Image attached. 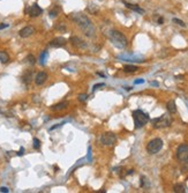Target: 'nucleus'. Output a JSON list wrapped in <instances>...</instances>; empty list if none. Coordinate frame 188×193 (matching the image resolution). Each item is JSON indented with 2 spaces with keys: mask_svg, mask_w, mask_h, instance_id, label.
<instances>
[{
  "mask_svg": "<svg viewBox=\"0 0 188 193\" xmlns=\"http://www.w3.org/2000/svg\"><path fill=\"white\" fill-rule=\"evenodd\" d=\"M166 108L170 114H175V112H177V105H175V102L173 101V100H171V101L167 102Z\"/></svg>",
  "mask_w": 188,
  "mask_h": 193,
  "instance_id": "nucleus-16",
  "label": "nucleus"
},
{
  "mask_svg": "<svg viewBox=\"0 0 188 193\" xmlns=\"http://www.w3.org/2000/svg\"><path fill=\"white\" fill-rule=\"evenodd\" d=\"M137 70H139V67L135 65H126L123 67V72H126V73H134Z\"/></svg>",
  "mask_w": 188,
  "mask_h": 193,
  "instance_id": "nucleus-19",
  "label": "nucleus"
},
{
  "mask_svg": "<svg viewBox=\"0 0 188 193\" xmlns=\"http://www.w3.org/2000/svg\"><path fill=\"white\" fill-rule=\"evenodd\" d=\"M24 62L28 64V65H35L36 64V58L32 56V54H28L26 58H24Z\"/></svg>",
  "mask_w": 188,
  "mask_h": 193,
  "instance_id": "nucleus-21",
  "label": "nucleus"
},
{
  "mask_svg": "<svg viewBox=\"0 0 188 193\" xmlns=\"http://www.w3.org/2000/svg\"><path fill=\"white\" fill-rule=\"evenodd\" d=\"M125 6H126L127 8H129V9H132V11L136 12V13L144 14V9L141 8L139 5H134V4H129V2H125Z\"/></svg>",
  "mask_w": 188,
  "mask_h": 193,
  "instance_id": "nucleus-15",
  "label": "nucleus"
},
{
  "mask_svg": "<svg viewBox=\"0 0 188 193\" xmlns=\"http://www.w3.org/2000/svg\"><path fill=\"white\" fill-rule=\"evenodd\" d=\"M58 14H59V8H58V7H54L53 9L50 11L48 15H50V18L51 19H56L58 16Z\"/></svg>",
  "mask_w": 188,
  "mask_h": 193,
  "instance_id": "nucleus-23",
  "label": "nucleus"
},
{
  "mask_svg": "<svg viewBox=\"0 0 188 193\" xmlns=\"http://www.w3.org/2000/svg\"><path fill=\"white\" fill-rule=\"evenodd\" d=\"M180 169H181V171L184 172V174H188V157L181 161Z\"/></svg>",
  "mask_w": 188,
  "mask_h": 193,
  "instance_id": "nucleus-20",
  "label": "nucleus"
},
{
  "mask_svg": "<svg viewBox=\"0 0 188 193\" xmlns=\"http://www.w3.org/2000/svg\"><path fill=\"white\" fill-rule=\"evenodd\" d=\"M188 157V145L186 144H182V145H180L178 147V149H177V158L179 160V161H182L185 158Z\"/></svg>",
  "mask_w": 188,
  "mask_h": 193,
  "instance_id": "nucleus-8",
  "label": "nucleus"
},
{
  "mask_svg": "<svg viewBox=\"0 0 188 193\" xmlns=\"http://www.w3.org/2000/svg\"><path fill=\"white\" fill-rule=\"evenodd\" d=\"M105 84H96V86H95V87H94V89H92V90H94V92H95V90H96V89H98V88L99 87H104Z\"/></svg>",
  "mask_w": 188,
  "mask_h": 193,
  "instance_id": "nucleus-30",
  "label": "nucleus"
},
{
  "mask_svg": "<svg viewBox=\"0 0 188 193\" xmlns=\"http://www.w3.org/2000/svg\"><path fill=\"white\" fill-rule=\"evenodd\" d=\"M173 191L175 193H185L186 192V186L184 184H175L173 186Z\"/></svg>",
  "mask_w": 188,
  "mask_h": 193,
  "instance_id": "nucleus-18",
  "label": "nucleus"
},
{
  "mask_svg": "<svg viewBox=\"0 0 188 193\" xmlns=\"http://www.w3.org/2000/svg\"><path fill=\"white\" fill-rule=\"evenodd\" d=\"M173 22H174V23H177V24H178V26H180V27H186V23H185L184 21H181V20H179V19H177V18H174L173 19Z\"/></svg>",
  "mask_w": 188,
  "mask_h": 193,
  "instance_id": "nucleus-25",
  "label": "nucleus"
},
{
  "mask_svg": "<svg viewBox=\"0 0 188 193\" xmlns=\"http://www.w3.org/2000/svg\"><path fill=\"white\" fill-rule=\"evenodd\" d=\"M143 82V80H137V81H135V84H142Z\"/></svg>",
  "mask_w": 188,
  "mask_h": 193,
  "instance_id": "nucleus-34",
  "label": "nucleus"
},
{
  "mask_svg": "<svg viewBox=\"0 0 188 193\" xmlns=\"http://www.w3.org/2000/svg\"><path fill=\"white\" fill-rule=\"evenodd\" d=\"M7 27H8V24H6V23L0 24V30H1V29H5V28H7Z\"/></svg>",
  "mask_w": 188,
  "mask_h": 193,
  "instance_id": "nucleus-32",
  "label": "nucleus"
},
{
  "mask_svg": "<svg viewBox=\"0 0 188 193\" xmlns=\"http://www.w3.org/2000/svg\"><path fill=\"white\" fill-rule=\"evenodd\" d=\"M32 142H34V148H35V149H40V141L38 140V139H37V138H34V141H32Z\"/></svg>",
  "mask_w": 188,
  "mask_h": 193,
  "instance_id": "nucleus-24",
  "label": "nucleus"
},
{
  "mask_svg": "<svg viewBox=\"0 0 188 193\" xmlns=\"http://www.w3.org/2000/svg\"><path fill=\"white\" fill-rule=\"evenodd\" d=\"M110 40H111L114 46H117L118 49H125L127 46V44H128L126 36L119 30L110 31Z\"/></svg>",
  "mask_w": 188,
  "mask_h": 193,
  "instance_id": "nucleus-2",
  "label": "nucleus"
},
{
  "mask_svg": "<svg viewBox=\"0 0 188 193\" xmlns=\"http://www.w3.org/2000/svg\"><path fill=\"white\" fill-rule=\"evenodd\" d=\"M69 42L72 43V45L76 49H87L88 48L87 42H84L82 38H80L77 36H72L69 38Z\"/></svg>",
  "mask_w": 188,
  "mask_h": 193,
  "instance_id": "nucleus-7",
  "label": "nucleus"
},
{
  "mask_svg": "<svg viewBox=\"0 0 188 193\" xmlns=\"http://www.w3.org/2000/svg\"><path fill=\"white\" fill-rule=\"evenodd\" d=\"M163 148V140L159 138H155L151 141H149V144L147 145V152L149 154H157L161 152V149Z\"/></svg>",
  "mask_w": 188,
  "mask_h": 193,
  "instance_id": "nucleus-5",
  "label": "nucleus"
},
{
  "mask_svg": "<svg viewBox=\"0 0 188 193\" xmlns=\"http://www.w3.org/2000/svg\"><path fill=\"white\" fill-rule=\"evenodd\" d=\"M152 126L153 128H165V127H169L172 123V119L169 114H163L161 117H158V118H155L152 119Z\"/></svg>",
  "mask_w": 188,
  "mask_h": 193,
  "instance_id": "nucleus-4",
  "label": "nucleus"
},
{
  "mask_svg": "<svg viewBox=\"0 0 188 193\" xmlns=\"http://www.w3.org/2000/svg\"><path fill=\"white\" fill-rule=\"evenodd\" d=\"M99 1H103V0H99Z\"/></svg>",
  "mask_w": 188,
  "mask_h": 193,
  "instance_id": "nucleus-35",
  "label": "nucleus"
},
{
  "mask_svg": "<svg viewBox=\"0 0 188 193\" xmlns=\"http://www.w3.org/2000/svg\"><path fill=\"white\" fill-rule=\"evenodd\" d=\"M22 82L24 84H30L32 81V71H26L23 74H22Z\"/></svg>",
  "mask_w": 188,
  "mask_h": 193,
  "instance_id": "nucleus-13",
  "label": "nucleus"
},
{
  "mask_svg": "<svg viewBox=\"0 0 188 193\" xmlns=\"http://www.w3.org/2000/svg\"><path fill=\"white\" fill-rule=\"evenodd\" d=\"M61 125H62V124H57L56 126H53V127H51V128H50V131H53V130H56V128H57V127H60Z\"/></svg>",
  "mask_w": 188,
  "mask_h": 193,
  "instance_id": "nucleus-31",
  "label": "nucleus"
},
{
  "mask_svg": "<svg viewBox=\"0 0 188 193\" xmlns=\"http://www.w3.org/2000/svg\"><path fill=\"white\" fill-rule=\"evenodd\" d=\"M27 12H28V14L30 15L31 18H37V16H40V14L43 13V9L40 8L37 4H34L27 9Z\"/></svg>",
  "mask_w": 188,
  "mask_h": 193,
  "instance_id": "nucleus-9",
  "label": "nucleus"
},
{
  "mask_svg": "<svg viewBox=\"0 0 188 193\" xmlns=\"http://www.w3.org/2000/svg\"><path fill=\"white\" fill-rule=\"evenodd\" d=\"M35 32V28L31 26H27L24 28H22L21 30L19 31V35L21 36L22 38H28V37H30L32 34Z\"/></svg>",
  "mask_w": 188,
  "mask_h": 193,
  "instance_id": "nucleus-10",
  "label": "nucleus"
},
{
  "mask_svg": "<svg viewBox=\"0 0 188 193\" xmlns=\"http://www.w3.org/2000/svg\"><path fill=\"white\" fill-rule=\"evenodd\" d=\"M9 62V56L5 51H0V62L1 64H7Z\"/></svg>",
  "mask_w": 188,
  "mask_h": 193,
  "instance_id": "nucleus-17",
  "label": "nucleus"
},
{
  "mask_svg": "<svg viewBox=\"0 0 188 193\" xmlns=\"http://www.w3.org/2000/svg\"><path fill=\"white\" fill-rule=\"evenodd\" d=\"M0 192H5V193H7V192H9V190L7 189V187H5V186H2V187H0Z\"/></svg>",
  "mask_w": 188,
  "mask_h": 193,
  "instance_id": "nucleus-29",
  "label": "nucleus"
},
{
  "mask_svg": "<svg viewBox=\"0 0 188 193\" xmlns=\"http://www.w3.org/2000/svg\"><path fill=\"white\" fill-rule=\"evenodd\" d=\"M46 80H48V74L45 72H40L38 74L36 75L35 82L37 86H42V84H44L46 82Z\"/></svg>",
  "mask_w": 188,
  "mask_h": 193,
  "instance_id": "nucleus-12",
  "label": "nucleus"
},
{
  "mask_svg": "<svg viewBox=\"0 0 188 193\" xmlns=\"http://www.w3.org/2000/svg\"><path fill=\"white\" fill-rule=\"evenodd\" d=\"M66 43H67V40L65 37H56V38H53L50 42V46H52V48H61V46L66 45Z\"/></svg>",
  "mask_w": 188,
  "mask_h": 193,
  "instance_id": "nucleus-11",
  "label": "nucleus"
},
{
  "mask_svg": "<svg viewBox=\"0 0 188 193\" xmlns=\"http://www.w3.org/2000/svg\"><path fill=\"white\" fill-rule=\"evenodd\" d=\"M87 97H88L87 94H81V95H79V101H81V102L87 101Z\"/></svg>",
  "mask_w": 188,
  "mask_h": 193,
  "instance_id": "nucleus-27",
  "label": "nucleus"
},
{
  "mask_svg": "<svg viewBox=\"0 0 188 193\" xmlns=\"http://www.w3.org/2000/svg\"><path fill=\"white\" fill-rule=\"evenodd\" d=\"M117 142V135L112 133V132H106L104 134H102L101 136V144L103 146H107L111 147Z\"/></svg>",
  "mask_w": 188,
  "mask_h": 193,
  "instance_id": "nucleus-6",
  "label": "nucleus"
},
{
  "mask_svg": "<svg viewBox=\"0 0 188 193\" xmlns=\"http://www.w3.org/2000/svg\"><path fill=\"white\" fill-rule=\"evenodd\" d=\"M48 51H43V52L40 53V62L42 65H45V62H46V58H48Z\"/></svg>",
  "mask_w": 188,
  "mask_h": 193,
  "instance_id": "nucleus-22",
  "label": "nucleus"
},
{
  "mask_svg": "<svg viewBox=\"0 0 188 193\" xmlns=\"http://www.w3.org/2000/svg\"><path fill=\"white\" fill-rule=\"evenodd\" d=\"M163 23H164V19L163 18L158 19V24H163Z\"/></svg>",
  "mask_w": 188,
  "mask_h": 193,
  "instance_id": "nucleus-33",
  "label": "nucleus"
},
{
  "mask_svg": "<svg viewBox=\"0 0 188 193\" xmlns=\"http://www.w3.org/2000/svg\"><path fill=\"white\" fill-rule=\"evenodd\" d=\"M69 18L72 21H74L77 26L82 29V31L84 32V35L88 37H94L96 35V29L92 24V22L89 20L86 14L81 13V12H74V13H70Z\"/></svg>",
  "mask_w": 188,
  "mask_h": 193,
  "instance_id": "nucleus-1",
  "label": "nucleus"
},
{
  "mask_svg": "<svg viewBox=\"0 0 188 193\" xmlns=\"http://www.w3.org/2000/svg\"><path fill=\"white\" fill-rule=\"evenodd\" d=\"M23 154H24V148H23V147H21V148H20V150H19L18 155H19V156H22Z\"/></svg>",
  "mask_w": 188,
  "mask_h": 193,
  "instance_id": "nucleus-28",
  "label": "nucleus"
},
{
  "mask_svg": "<svg viewBox=\"0 0 188 193\" xmlns=\"http://www.w3.org/2000/svg\"><path fill=\"white\" fill-rule=\"evenodd\" d=\"M133 119H134L135 128H141L149 122V114H145L142 110L137 109L133 112Z\"/></svg>",
  "mask_w": 188,
  "mask_h": 193,
  "instance_id": "nucleus-3",
  "label": "nucleus"
},
{
  "mask_svg": "<svg viewBox=\"0 0 188 193\" xmlns=\"http://www.w3.org/2000/svg\"><path fill=\"white\" fill-rule=\"evenodd\" d=\"M69 105V103L67 101H64V102H60V103H58V104H54V105L51 106V110L52 111H62V110H66Z\"/></svg>",
  "mask_w": 188,
  "mask_h": 193,
  "instance_id": "nucleus-14",
  "label": "nucleus"
},
{
  "mask_svg": "<svg viewBox=\"0 0 188 193\" xmlns=\"http://www.w3.org/2000/svg\"><path fill=\"white\" fill-rule=\"evenodd\" d=\"M57 30H59V31H66V26H64V24H61V23H59V24H57V26L54 27Z\"/></svg>",
  "mask_w": 188,
  "mask_h": 193,
  "instance_id": "nucleus-26",
  "label": "nucleus"
}]
</instances>
